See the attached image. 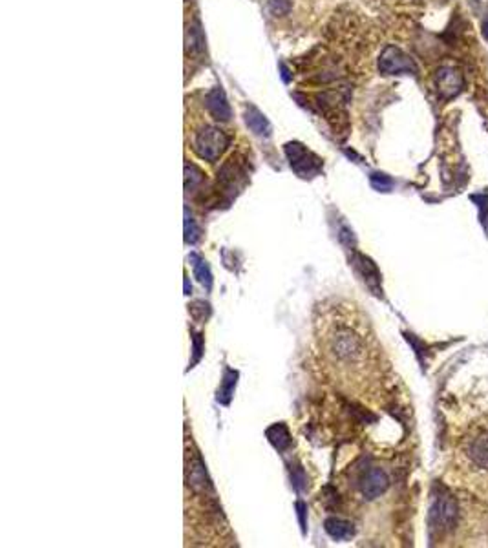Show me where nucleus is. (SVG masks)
I'll return each instance as SVG.
<instances>
[{"label": "nucleus", "mask_w": 488, "mask_h": 548, "mask_svg": "<svg viewBox=\"0 0 488 548\" xmlns=\"http://www.w3.org/2000/svg\"><path fill=\"white\" fill-rule=\"evenodd\" d=\"M324 347L327 349V354L331 356L333 362L338 364L351 366L355 364L357 360L364 354V345H362L361 336L357 335L351 327L335 326L322 336Z\"/></svg>", "instance_id": "1"}, {"label": "nucleus", "mask_w": 488, "mask_h": 548, "mask_svg": "<svg viewBox=\"0 0 488 548\" xmlns=\"http://www.w3.org/2000/svg\"><path fill=\"white\" fill-rule=\"evenodd\" d=\"M229 137L223 130L214 127H205L194 137V150L201 159L216 161L227 148Z\"/></svg>", "instance_id": "2"}, {"label": "nucleus", "mask_w": 488, "mask_h": 548, "mask_svg": "<svg viewBox=\"0 0 488 548\" xmlns=\"http://www.w3.org/2000/svg\"><path fill=\"white\" fill-rule=\"evenodd\" d=\"M284 150L291 163V168L299 175H302V178H311V175L318 174L320 168H322V161L318 159L313 152H309L303 145H300V143H287Z\"/></svg>", "instance_id": "3"}, {"label": "nucleus", "mask_w": 488, "mask_h": 548, "mask_svg": "<svg viewBox=\"0 0 488 548\" xmlns=\"http://www.w3.org/2000/svg\"><path fill=\"white\" fill-rule=\"evenodd\" d=\"M379 70L384 75H401V73H415L417 66L401 48L386 46L380 53Z\"/></svg>", "instance_id": "4"}, {"label": "nucleus", "mask_w": 488, "mask_h": 548, "mask_svg": "<svg viewBox=\"0 0 488 548\" xmlns=\"http://www.w3.org/2000/svg\"><path fill=\"white\" fill-rule=\"evenodd\" d=\"M457 519V503L450 496H439L430 508V523L433 530L454 528Z\"/></svg>", "instance_id": "5"}, {"label": "nucleus", "mask_w": 488, "mask_h": 548, "mask_svg": "<svg viewBox=\"0 0 488 548\" xmlns=\"http://www.w3.org/2000/svg\"><path fill=\"white\" fill-rule=\"evenodd\" d=\"M436 85L443 99H452L454 95L459 94L461 86H463V77L455 68L445 66L437 71Z\"/></svg>", "instance_id": "6"}, {"label": "nucleus", "mask_w": 488, "mask_h": 548, "mask_svg": "<svg viewBox=\"0 0 488 548\" xmlns=\"http://www.w3.org/2000/svg\"><path fill=\"white\" fill-rule=\"evenodd\" d=\"M386 488H388V477H386V473L382 470L371 468L362 477L361 490L366 499H377L386 491Z\"/></svg>", "instance_id": "7"}, {"label": "nucleus", "mask_w": 488, "mask_h": 548, "mask_svg": "<svg viewBox=\"0 0 488 548\" xmlns=\"http://www.w3.org/2000/svg\"><path fill=\"white\" fill-rule=\"evenodd\" d=\"M205 104H207L209 114L216 121H229L231 119V106H229L227 97H225L222 88H213L205 97Z\"/></svg>", "instance_id": "8"}, {"label": "nucleus", "mask_w": 488, "mask_h": 548, "mask_svg": "<svg viewBox=\"0 0 488 548\" xmlns=\"http://www.w3.org/2000/svg\"><path fill=\"white\" fill-rule=\"evenodd\" d=\"M324 528H326V532L329 534V538L337 539V541H346V539L353 538V534H355L353 525L344 519H338V517H329V519H326Z\"/></svg>", "instance_id": "9"}, {"label": "nucleus", "mask_w": 488, "mask_h": 548, "mask_svg": "<svg viewBox=\"0 0 488 548\" xmlns=\"http://www.w3.org/2000/svg\"><path fill=\"white\" fill-rule=\"evenodd\" d=\"M245 123H247V127L251 128V132H254L256 136H266L267 137L271 134L269 121H267L260 110H256L254 106H251V108L245 112Z\"/></svg>", "instance_id": "10"}, {"label": "nucleus", "mask_w": 488, "mask_h": 548, "mask_svg": "<svg viewBox=\"0 0 488 548\" xmlns=\"http://www.w3.org/2000/svg\"><path fill=\"white\" fill-rule=\"evenodd\" d=\"M470 459L478 464L479 468H488V431L479 435L470 446Z\"/></svg>", "instance_id": "11"}, {"label": "nucleus", "mask_w": 488, "mask_h": 548, "mask_svg": "<svg viewBox=\"0 0 488 548\" xmlns=\"http://www.w3.org/2000/svg\"><path fill=\"white\" fill-rule=\"evenodd\" d=\"M267 437H269L271 445L275 446L276 449H285L291 445L289 431H287L284 424L271 426L269 430H267Z\"/></svg>", "instance_id": "12"}, {"label": "nucleus", "mask_w": 488, "mask_h": 548, "mask_svg": "<svg viewBox=\"0 0 488 548\" xmlns=\"http://www.w3.org/2000/svg\"><path fill=\"white\" fill-rule=\"evenodd\" d=\"M190 260H192L194 274L198 276V280L201 282V285H205L207 289H210V285H213V274H210V271H209V265L205 264V261L201 260L198 254L190 256Z\"/></svg>", "instance_id": "13"}, {"label": "nucleus", "mask_w": 488, "mask_h": 548, "mask_svg": "<svg viewBox=\"0 0 488 548\" xmlns=\"http://www.w3.org/2000/svg\"><path fill=\"white\" fill-rule=\"evenodd\" d=\"M201 181H203V172L199 171L196 165H189V163H187L185 165V189L190 192V190H194L198 185H201Z\"/></svg>", "instance_id": "14"}, {"label": "nucleus", "mask_w": 488, "mask_h": 548, "mask_svg": "<svg viewBox=\"0 0 488 548\" xmlns=\"http://www.w3.org/2000/svg\"><path fill=\"white\" fill-rule=\"evenodd\" d=\"M267 8H269L271 13L280 17V15L289 13L291 0H267Z\"/></svg>", "instance_id": "15"}, {"label": "nucleus", "mask_w": 488, "mask_h": 548, "mask_svg": "<svg viewBox=\"0 0 488 548\" xmlns=\"http://www.w3.org/2000/svg\"><path fill=\"white\" fill-rule=\"evenodd\" d=\"M198 229H196V223L192 219V216H189V210L185 208V240L187 243H194L198 240Z\"/></svg>", "instance_id": "16"}, {"label": "nucleus", "mask_w": 488, "mask_h": 548, "mask_svg": "<svg viewBox=\"0 0 488 548\" xmlns=\"http://www.w3.org/2000/svg\"><path fill=\"white\" fill-rule=\"evenodd\" d=\"M203 35H201V29L196 26V28H190L189 31V46L192 48V50H196V52H201L203 50Z\"/></svg>", "instance_id": "17"}, {"label": "nucleus", "mask_w": 488, "mask_h": 548, "mask_svg": "<svg viewBox=\"0 0 488 548\" xmlns=\"http://www.w3.org/2000/svg\"><path fill=\"white\" fill-rule=\"evenodd\" d=\"M371 185H373V189L380 190V192H388L389 189H392V180H389L388 175L384 174H373L371 175Z\"/></svg>", "instance_id": "18"}, {"label": "nucleus", "mask_w": 488, "mask_h": 548, "mask_svg": "<svg viewBox=\"0 0 488 548\" xmlns=\"http://www.w3.org/2000/svg\"><path fill=\"white\" fill-rule=\"evenodd\" d=\"M236 373L234 371H227V377H225V382H223V386H225V391H220L218 393V398L222 397V395H225L227 397V402H229V397H231V391H233V386L236 384Z\"/></svg>", "instance_id": "19"}, {"label": "nucleus", "mask_w": 488, "mask_h": 548, "mask_svg": "<svg viewBox=\"0 0 488 548\" xmlns=\"http://www.w3.org/2000/svg\"><path fill=\"white\" fill-rule=\"evenodd\" d=\"M475 203H479V208H481V216H483V222L488 219V196H474L472 198Z\"/></svg>", "instance_id": "20"}]
</instances>
